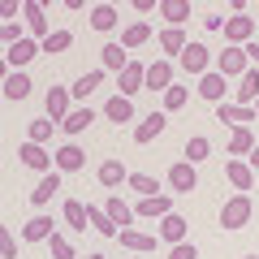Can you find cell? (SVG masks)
Masks as SVG:
<instances>
[{"instance_id":"obj_18","label":"cell","mask_w":259,"mask_h":259,"mask_svg":"<svg viewBox=\"0 0 259 259\" xmlns=\"http://www.w3.org/2000/svg\"><path fill=\"white\" fill-rule=\"evenodd\" d=\"M117 91L130 95V100L143 91V65L139 61H125V69H117Z\"/></svg>"},{"instance_id":"obj_34","label":"cell","mask_w":259,"mask_h":259,"mask_svg":"<svg viewBox=\"0 0 259 259\" xmlns=\"http://www.w3.org/2000/svg\"><path fill=\"white\" fill-rule=\"evenodd\" d=\"M74 44V35L69 30H48L44 39H39V52H48V56H56V52H65V48Z\"/></svg>"},{"instance_id":"obj_36","label":"cell","mask_w":259,"mask_h":259,"mask_svg":"<svg viewBox=\"0 0 259 259\" xmlns=\"http://www.w3.org/2000/svg\"><path fill=\"white\" fill-rule=\"evenodd\" d=\"M255 95H259V69H255V65H250L246 74L238 78V104H250V100H255Z\"/></svg>"},{"instance_id":"obj_28","label":"cell","mask_w":259,"mask_h":259,"mask_svg":"<svg viewBox=\"0 0 259 259\" xmlns=\"http://www.w3.org/2000/svg\"><path fill=\"white\" fill-rule=\"evenodd\" d=\"M156 9L164 13L168 26H186V18H190V0H160Z\"/></svg>"},{"instance_id":"obj_50","label":"cell","mask_w":259,"mask_h":259,"mask_svg":"<svg viewBox=\"0 0 259 259\" xmlns=\"http://www.w3.org/2000/svg\"><path fill=\"white\" fill-rule=\"evenodd\" d=\"M61 5H65V9H82L87 0H61Z\"/></svg>"},{"instance_id":"obj_59","label":"cell","mask_w":259,"mask_h":259,"mask_svg":"<svg viewBox=\"0 0 259 259\" xmlns=\"http://www.w3.org/2000/svg\"><path fill=\"white\" fill-rule=\"evenodd\" d=\"M0 100H5V95H0Z\"/></svg>"},{"instance_id":"obj_33","label":"cell","mask_w":259,"mask_h":259,"mask_svg":"<svg viewBox=\"0 0 259 259\" xmlns=\"http://www.w3.org/2000/svg\"><path fill=\"white\" fill-rule=\"evenodd\" d=\"M65 221H69V229H74V233L91 229V225H87V203H82V199H65Z\"/></svg>"},{"instance_id":"obj_11","label":"cell","mask_w":259,"mask_h":259,"mask_svg":"<svg viewBox=\"0 0 259 259\" xmlns=\"http://www.w3.org/2000/svg\"><path fill=\"white\" fill-rule=\"evenodd\" d=\"M0 95H5L9 104L26 100V95H30V74H26V69H9V74H5V82H0Z\"/></svg>"},{"instance_id":"obj_16","label":"cell","mask_w":259,"mask_h":259,"mask_svg":"<svg viewBox=\"0 0 259 259\" xmlns=\"http://www.w3.org/2000/svg\"><path fill=\"white\" fill-rule=\"evenodd\" d=\"M216 117L225 125H250L259 112H255V104H216Z\"/></svg>"},{"instance_id":"obj_57","label":"cell","mask_w":259,"mask_h":259,"mask_svg":"<svg viewBox=\"0 0 259 259\" xmlns=\"http://www.w3.org/2000/svg\"><path fill=\"white\" fill-rule=\"evenodd\" d=\"M39 5H48V0H39Z\"/></svg>"},{"instance_id":"obj_26","label":"cell","mask_w":259,"mask_h":259,"mask_svg":"<svg viewBox=\"0 0 259 259\" xmlns=\"http://www.w3.org/2000/svg\"><path fill=\"white\" fill-rule=\"evenodd\" d=\"M151 35H156V30H151V26H147V22H143V18H139V22H130V26H125V30H121V48H125V52H130V48H143V44H147V39H151Z\"/></svg>"},{"instance_id":"obj_3","label":"cell","mask_w":259,"mask_h":259,"mask_svg":"<svg viewBox=\"0 0 259 259\" xmlns=\"http://www.w3.org/2000/svg\"><path fill=\"white\" fill-rule=\"evenodd\" d=\"M216 69H221L225 78H242L250 69V61H246V52H242V44H225V52L216 56Z\"/></svg>"},{"instance_id":"obj_40","label":"cell","mask_w":259,"mask_h":259,"mask_svg":"<svg viewBox=\"0 0 259 259\" xmlns=\"http://www.w3.org/2000/svg\"><path fill=\"white\" fill-rule=\"evenodd\" d=\"M125 164H121V160H104V164H100V182L104 186H121V182H125Z\"/></svg>"},{"instance_id":"obj_1","label":"cell","mask_w":259,"mask_h":259,"mask_svg":"<svg viewBox=\"0 0 259 259\" xmlns=\"http://www.w3.org/2000/svg\"><path fill=\"white\" fill-rule=\"evenodd\" d=\"M250 225V194H242V190H233V199L221 207V229H246Z\"/></svg>"},{"instance_id":"obj_23","label":"cell","mask_w":259,"mask_h":259,"mask_svg":"<svg viewBox=\"0 0 259 259\" xmlns=\"http://www.w3.org/2000/svg\"><path fill=\"white\" fill-rule=\"evenodd\" d=\"M250 147H255V134H250V125H229V156H233V160H246Z\"/></svg>"},{"instance_id":"obj_29","label":"cell","mask_w":259,"mask_h":259,"mask_svg":"<svg viewBox=\"0 0 259 259\" xmlns=\"http://www.w3.org/2000/svg\"><path fill=\"white\" fill-rule=\"evenodd\" d=\"M52 216H30L26 229H22V242H48V233H52Z\"/></svg>"},{"instance_id":"obj_30","label":"cell","mask_w":259,"mask_h":259,"mask_svg":"<svg viewBox=\"0 0 259 259\" xmlns=\"http://www.w3.org/2000/svg\"><path fill=\"white\" fill-rule=\"evenodd\" d=\"M104 212H108V221L117 225V229H125V225H134V207H130L125 199H108V203H104Z\"/></svg>"},{"instance_id":"obj_39","label":"cell","mask_w":259,"mask_h":259,"mask_svg":"<svg viewBox=\"0 0 259 259\" xmlns=\"http://www.w3.org/2000/svg\"><path fill=\"white\" fill-rule=\"evenodd\" d=\"M207 156H212V143H207V139H199V134H194V139H186V156H182V160H190V164H203Z\"/></svg>"},{"instance_id":"obj_6","label":"cell","mask_w":259,"mask_h":259,"mask_svg":"<svg viewBox=\"0 0 259 259\" xmlns=\"http://www.w3.org/2000/svg\"><path fill=\"white\" fill-rule=\"evenodd\" d=\"M221 35L229 39V44H246V39L255 35V18H250L246 9H242V13H229V18H225V26H221Z\"/></svg>"},{"instance_id":"obj_52","label":"cell","mask_w":259,"mask_h":259,"mask_svg":"<svg viewBox=\"0 0 259 259\" xmlns=\"http://www.w3.org/2000/svg\"><path fill=\"white\" fill-rule=\"evenodd\" d=\"M229 9H233V13H242V9H246V0H229Z\"/></svg>"},{"instance_id":"obj_54","label":"cell","mask_w":259,"mask_h":259,"mask_svg":"<svg viewBox=\"0 0 259 259\" xmlns=\"http://www.w3.org/2000/svg\"><path fill=\"white\" fill-rule=\"evenodd\" d=\"M250 104H255V112H259V95H255V100H250Z\"/></svg>"},{"instance_id":"obj_35","label":"cell","mask_w":259,"mask_h":259,"mask_svg":"<svg viewBox=\"0 0 259 259\" xmlns=\"http://www.w3.org/2000/svg\"><path fill=\"white\" fill-rule=\"evenodd\" d=\"M87 225H91L100 238H117V225L108 221V212H104V207H87Z\"/></svg>"},{"instance_id":"obj_27","label":"cell","mask_w":259,"mask_h":259,"mask_svg":"<svg viewBox=\"0 0 259 259\" xmlns=\"http://www.w3.org/2000/svg\"><path fill=\"white\" fill-rule=\"evenodd\" d=\"M100 82H104V69H91V74H82L74 87H69V100H91V95L100 91Z\"/></svg>"},{"instance_id":"obj_48","label":"cell","mask_w":259,"mask_h":259,"mask_svg":"<svg viewBox=\"0 0 259 259\" xmlns=\"http://www.w3.org/2000/svg\"><path fill=\"white\" fill-rule=\"evenodd\" d=\"M130 5H134V9H139V13H151V9H156V5H160V0H130Z\"/></svg>"},{"instance_id":"obj_37","label":"cell","mask_w":259,"mask_h":259,"mask_svg":"<svg viewBox=\"0 0 259 259\" xmlns=\"http://www.w3.org/2000/svg\"><path fill=\"white\" fill-rule=\"evenodd\" d=\"M130 52L121 44H104V74H117V69H125Z\"/></svg>"},{"instance_id":"obj_15","label":"cell","mask_w":259,"mask_h":259,"mask_svg":"<svg viewBox=\"0 0 259 259\" xmlns=\"http://www.w3.org/2000/svg\"><path fill=\"white\" fill-rule=\"evenodd\" d=\"M104 117L112 121V125H125V121H134V100H130V95H108V100H104Z\"/></svg>"},{"instance_id":"obj_7","label":"cell","mask_w":259,"mask_h":259,"mask_svg":"<svg viewBox=\"0 0 259 259\" xmlns=\"http://www.w3.org/2000/svg\"><path fill=\"white\" fill-rule=\"evenodd\" d=\"M18 160L30 168V173H52V156H48L44 143H30V139H26V143L18 147Z\"/></svg>"},{"instance_id":"obj_12","label":"cell","mask_w":259,"mask_h":259,"mask_svg":"<svg viewBox=\"0 0 259 259\" xmlns=\"http://www.w3.org/2000/svg\"><path fill=\"white\" fill-rule=\"evenodd\" d=\"M225 87H229V78H225L221 69H203V74H199V95H203L207 104H221Z\"/></svg>"},{"instance_id":"obj_55","label":"cell","mask_w":259,"mask_h":259,"mask_svg":"<svg viewBox=\"0 0 259 259\" xmlns=\"http://www.w3.org/2000/svg\"><path fill=\"white\" fill-rule=\"evenodd\" d=\"M242 259H259V255H242Z\"/></svg>"},{"instance_id":"obj_42","label":"cell","mask_w":259,"mask_h":259,"mask_svg":"<svg viewBox=\"0 0 259 259\" xmlns=\"http://www.w3.org/2000/svg\"><path fill=\"white\" fill-rule=\"evenodd\" d=\"M125 182H130V190H134V194H160V190H164V186H160L156 177H147V173H130Z\"/></svg>"},{"instance_id":"obj_43","label":"cell","mask_w":259,"mask_h":259,"mask_svg":"<svg viewBox=\"0 0 259 259\" xmlns=\"http://www.w3.org/2000/svg\"><path fill=\"white\" fill-rule=\"evenodd\" d=\"M22 35H26V30H22L18 22H0V48H9V44H18Z\"/></svg>"},{"instance_id":"obj_5","label":"cell","mask_w":259,"mask_h":259,"mask_svg":"<svg viewBox=\"0 0 259 259\" xmlns=\"http://www.w3.org/2000/svg\"><path fill=\"white\" fill-rule=\"evenodd\" d=\"M177 61H182L186 74H203L207 61H212V52H207V44H199V39H186V48L177 52Z\"/></svg>"},{"instance_id":"obj_2","label":"cell","mask_w":259,"mask_h":259,"mask_svg":"<svg viewBox=\"0 0 259 259\" xmlns=\"http://www.w3.org/2000/svg\"><path fill=\"white\" fill-rule=\"evenodd\" d=\"M194 186H199V173H194L190 160H177V164H168V173H164V190H173V194H190Z\"/></svg>"},{"instance_id":"obj_13","label":"cell","mask_w":259,"mask_h":259,"mask_svg":"<svg viewBox=\"0 0 259 259\" xmlns=\"http://www.w3.org/2000/svg\"><path fill=\"white\" fill-rule=\"evenodd\" d=\"M168 82H173V65H168V56H164V61L143 65V87H147V91H164Z\"/></svg>"},{"instance_id":"obj_21","label":"cell","mask_w":259,"mask_h":259,"mask_svg":"<svg viewBox=\"0 0 259 259\" xmlns=\"http://www.w3.org/2000/svg\"><path fill=\"white\" fill-rule=\"evenodd\" d=\"M69 112V87H48V104H44V117H52L56 125H61V117Z\"/></svg>"},{"instance_id":"obj_31","label":"cell","mask_w":259,"mask_h":259,"mask_svg":"<svg viewBox=\"0 0 259 259\" xmlns=\"http://www.w3.org/2000/svg\"><path fill=\"white\" fill-rule=\"evenodd\" d=\"M186 100H190V91H186L182 82H168L164 91H160V104H164V112H177V108H186Z\"/></svg>"},{"instance_id":"obj_51","label":"cell","mask_w":259,"mask_h":259,"mask_svg":"<svg viewBox=\"0 0 259 259\" xmlns=\"http://www.w3.org/2000/svg\"><path fill=\"white\" fill-rule=\"evenodd\" d=\"M5 74H9V61H5V52H0V82H5Z\"/></svg>"},{"instance_id":"obj_46","label":"cell","mask_w":259,"mask_h":259,"mask_svg":"<svg viewBox=\"0 0 259 259\" xmlns=\"http://www.w3.org/2000/svg\"><path fill=\"white\" fill-rule=\"evenodd\" d=\"M13 13H22V0H0V22H9Z\"/></svg>"},{"instance_id":"obj_20","label":"cell","mask_w":259,"mask_h":259,"mask_svg":"<svg viewBox=\"0 0 259 259\" xmlns=\"http://www.w3.org/2000/svg\"><path fill=\"white\" fill-rule=\"evenodd\" d=\"M225 177H229V186H233V190H242V194H250V186H255V168H250L246 160H233V156H229Z\"/></svg>"},{"instance_id":"obj_45","label":"cell","mask_w":259,"mask_h":259,"mask_svg":"<svg viewBox=\"0 0 259 259\" xmlns=\"http://www.w3.org/2000/svg\"><path fill=\"white\" fill-rule=\"evenodd\" d=\"M168 259H199V250H194V242H173Z\"/></svg>"},{"instance_id":"obj_22","label":"cell","mask_w":259,"mask_h":259,"mask_svg":"<svg viewBox=\"0 0 259 259\" xmlns=\"http://www.w3.org/2000/svg\"><path fill=\"white\" fill-rule=\"evenodd\" d=\"M168 207H173V194H168V190H160V194H139L134 212H139V216H164Z\"/></svg>"},{"instance_id":"obj_10","label":"cell","mask_w":259,"mask_h":259,"mask_svg":"<svg viewBox=\"0 0 259 259\" xmlns=\"http://www.w3.org/2000/svg\"><path fill=\"white\" fill-rule=\"evenodd\" d=\"M22 18H26V35L30 39H44L48 30V13H44V5H39V0H22Z\"/></svg>"},{"instance_id":"obj_24","label":"cell","mask_w":259,"mask_h":259,"mask_svg":"<svg viewBox=\"0 0 259 259\" xmlns=\"http://www.w3.org/2000/svg\"><path fill=\"white\" fill-rule=\"evenodd\" d=\"M91 30H100V35H108V30H117V5H108V0H100L91 9Z\"/></svg>"},{"instance_id":"obj_25","label":"cell","mask_w":259,"mask_h":259,"mask_svg":"<svg viewBox=\"0 0 259 259\" xmlns=\"http://www.w3.org/2000/svg\"><path fill=\"white\" fill-rule=\"evenodd\" d=\"M160 242H186V216H177V212L160 216Z\"/></svg>"},{"instance_id":"obj_32","label":"cell","mask_w":259,"mask_h":259,"mask_svg":"<svg viewBox=\"0 0 259 259\" xmlns=\"http://www.w3.org/2000/svg\"><path fill=\"white\" fill-rule=\"evenodd\" d=\"M160 48H164V56H177L186 48V30L182 26H168L164 22V30H160Z\"/></svg>"},{"instance_id":"obj_14","label":"cell","mask_w":259,"mask_h":259,"mask_svg":"<svg viewBox=\"0 0 259 259\" xmlns=\"http://www.w3.org/2000/svg\"><path fill=\"white\" fill-rule=\"evenodd\" d=\"M164 125H168V112L160 108V112H147V117L139 121V130H134V143H156L160 134H164Z\"/></svg>"},{"instance_id":"obj_38","label":"cell","mask_w":259,"mask_h":259,"mask_svg":"<svg viewBox=\"0 0 259 259\" xmlns=\"http://www.w3.org/2000/svg\"><path fill=\"white\" fill-rule=\"evenodd\" d=\"M48 250H52V259H74V255H78V250H74V242L65 238L61 229H52V233H48Z\"/></svg>"},{"instance_id":"obj_17","label":"cell","mask_w":259,"mask_h":259,"mask_svg":"<svg viewBox=\"0 0 259 259\" xmlns=\"http://www.w3.org/2000/svg\"><path fill=\"white\" fill-rule=\"evenodd\" d=\"M95 121V108H87V104H78V108H69L61 117V130H65V139H74V134H82L87 125Z\"/></svg>"},{"instance_id":"obj_8","label":"cell","mask_w":259,"mask_h":259,"mask_svg":"<svg viewBox=\"0 0 259 259\" xmlns=\"http://www.w3.org/2000/svg\"><path fill=\"white\" fill-rule=\"evenodd\" d=\"M35 56H39V39H30V35H22L18 44L5 48V61H9V69H26Z\"/></svg>"},{"instance_id":"obj_44","label":"cell","mask_w":259,"mask_h":259,"mask_svg":"<svg viewBox=\"0 0 259 259\" xmlns=\"http://www.w3.org/2000/svg\"><path fill=\"white\" fill-rule=\"evenodd\" d=\"M0 259H18V238L0 225Z\"/></svg>"},{"instance_id":"obj_9","label":"cell","mask_w":259,"mask_h":259,"mask_svg":"<svg viewBox=\"0 0 259 259\" xmlns=\"http://www.w3.org/2000/svg\"><path fill=\"white\" fill-rule=\"evenodd\" d=\"M82 164H87V156H82L78 143H61V147L52 151V168H56V173H78Z\"/></svg>"},{"instance_id":"obj_49","label":"cell","mask_w":259,"mask_h":259,"mask_svg":"<svg viewBox=\"0 0 259 259\" xmlns=\"http://www.w3.org/2000/svg\"><path fill=\"white\" fill-rule=\"evenodd\" d=\"M246 164H250V168H255V173H259V143H255V147H250V156H246Z\"/></svg>"},{"instance_id":"obj_47","label":"cell","mask_w":259,"mask_h":259,"mask_svg":"<svg viewBox=\"0 0 259 259\" xmlns=\"http://www.w3.org/2000/svg\"><path fill=\"white\" fill-rule=\"evenodd\" d=\"M242 52H246V61L259 69V44H255V39H246V44H242Z\"/></svg>"},{"instance_id":"obj_41","label":"cell","mask_w":259,"mask_h":259,"mask_svg":"<svg viewBox=\"0 0 259 259\" xmlns=\"http://www.w3.org/2000/svg\"><path fill=\"white\" fill-rule=\"evenodd\" d=\"M26 134H30V143H48V139L56 134V121H52V117H35Z\"/></svg>"},{"instance_id":"obj_19","label":"cell","mask_w":259,"mask_h":259,"mask_svg":"<svg viewBox=\"0 0 259 259\" xmlns=\"http://www.w3.org/2000/svg\"><path fill=\"white\" fill-rule=\"evenodd\" d=\"M56 190H61V173H39V186L30 190V207H44V203H52L56 199Z\"/></svg>"},{"instance_id":"obj_53","label":"cell","mask_w":259,"mask_h":259,"mask_svg":"<svg viewBox=\"0 0 259 259\" xmlns=\"http://www.w3.org/2000/svg\"><path fill=\"white\" fill-rule=\"evenodd\" d=\"M87 259H108V255H104V250H95V255H87Z\"/></svg>"},{"instance_id":"obj_4","label":"cell","mask_w":259,"mask_h":259,"mask_svg":"<svg viewBox=\"0 0 259 259\" xmlns=\"http://www.w3.org/2000/svg\"><path fill=\"white\" fill-rule=\"evenodd\" d=\"M117 242L130 250V255H151V250L160 246V238H151V233L134 229V225H125V229H117Z\"/></svg>"},{"instance_id":"obj_58","label":"cell","mask_w":259,"mask_h":259,"mask_svg":"<svg viewBox=\"0 0 259 259\" xmlns=\"http://www.w3.org/2000/svg\"><path fill=\"white\" fill-rule=\"evenodd\" d=\"M108 5H117V0H108Z\"/></svg>"},{"instance_id":"obj_56","label":"cell","mask_w":259,"mask_h":259,"mask_svg":"<svg viewBox=\"0 0 259 259\" xmlns=\"http://www.w3.org/2000/svg\"><path fill=\"white\" fill-rule=\"evenodd\" d=\"M130 259H143V255H130Z\"/></svg>"}]
</instances>
